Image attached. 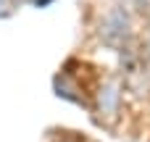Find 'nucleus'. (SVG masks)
I'll return each instance as SVG.
<instances>
[{
  "instance_id": "obj_1",
  "label": "nucleus",
  "mask_w": 150,
  "mask_h": 142,
  "mask_svg": "<svg viewBox=\"0 0 150 142\" xmlns=\"http://www.w3.org/2000/svg\"><path fill=\"white\" fill-rule=\"evenodd\" d=\"M129 34V18L124 13V8H111L103 18V40L105 42H124Z\"/></svg>"
}]
</instances>
